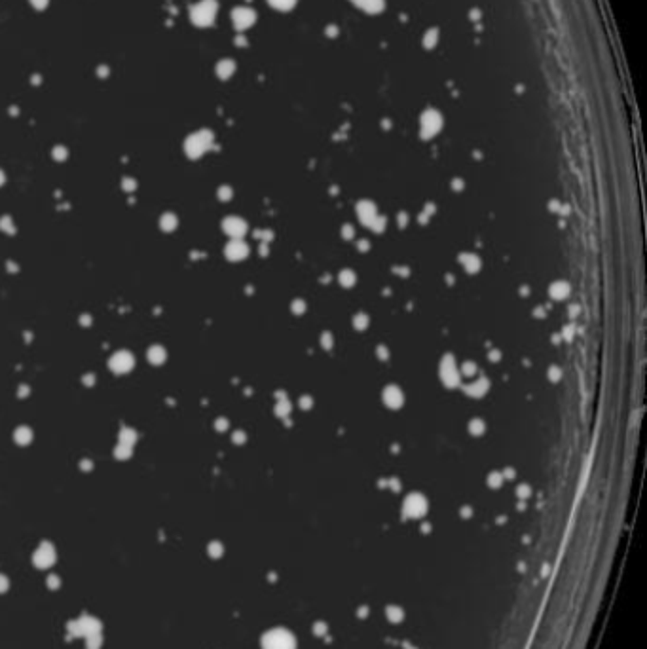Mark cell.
Returning a JSON list of instances; mask_svg holds the SVG:
<instances>
[{
  "mask_svg": "<svg viewBox=\"0 0 647 649\" xmlns=\"http://www.w3.org/2000/svg\"><path fill=\"white\" fill-rule=\"evenodd\" d=\"M226 230L230 232L232 236H241V232L245 230V224L239 222V220H236V219H232V220L226 222Z\"/></svg>",
  "mask_w": 647,
  "mask_h": 649,
  "instance_id": "cell-9",
  "label": "cell"
},
{
  "mask_svg": "<svg viewBox=\"0 0 647 649\" xmlns=\"http://www.w3.org/2000/svg\"><path fill=\"white\" fill-rule=\"evenodd\" d=\"M228 249H230V251H228V255L234 256V258H239V256H243L245 253H247V251H245V247H243L241 243H237V241H236V243H232Z\"/></svg>",
  "mask_w": 647,
  "mask_h": 649,
  "instance_id": "cell-11",
  "label": "cell"
},
{
  "mask_svg": "<svg viewBox=\"0 0 647 649\" xmlns=\"http://www.w3.org/2000/svg\"><path fill=\"white\" fill-rule=\"evenodd\" d=\"M351 2L368 13H376L384 8V0H351Z\"/></svg>",
  "mask_w": 647,
  "mask_h": 649,
  "instance_id": "cell-6",
  "label": "cell"
},
{
  "mask_svg": "<svg viewBox=\"0 0 647 649\" xmlns=\"http://www.w3.org/2000/svg\"><path fill=\"white\" fill-rule=\"evenodd\" d=\"M234 70H236V65H234V61H230V59H222V61L217 65V74L220 76V78H230V76L234 74Z\"/></svg>",
  "mask_w": 647,
  "mask_h": 649,
  "instance_id": "cell-7",
  "label": "cell"
},
{
  "mask_svg": "<svg viewBox=\"0 0 647 649\" xmlns=\"http://www.w3.org/2000/svg\"><path fill=\"white\" fill-rule=\"evenodd\" d=\"M268 2H270L275 10H283V12H285V10H291V8L296 4V0H268Z\"/></svg>",
  "mask_w": 647,
  "mask_h": 649,
  "instance_id": "cell-10",
  "label": "cell"
},
{
  "mask_svg": "<svg viewBox=\"0 0 647 649\" xmlns=\"http://www.w3.org/2000/svg\"><path fill=\"white\" fill-rule=\"evenodd\" d=\"M275 643L272 645V649H293V640L285 634H279V636L274 638Z\"/></svg>",
  "mask_w": 647,
  "mask_h": 649,
  "instance_id": "cell-8",
  "label": "cell"
},
{
  "mask_svg": "<svg viewBox=\"0 0 647 649\" xmlns=\"http://www.w3.org/2000/svg\"><path fill=\"white\" fill-rule=\"evenodd\" d=\"M2 181H4V175H2V173H0V182H2Z\"/></svg>",
  "mask_w": 647,
  "mask_h": 649,
  "instance_id": "cell-13",
  "label": "cell"
},
{
  "mask_svg": "<svg viewBox=\"0 0 647 649\" xmlns=\"http://www.w3.org/2000/svg\"><path fill=\"white\" fill-rule=\"evenodd\" d=\"M217 0H199L198 4L190 8V19L194 21V25L209 27L217 17Z\"/></svg>",
  "mask_w": 647,
  "mask_h": 649,
  "instance_id": "cell-1",
  "label": "cell"
},
{
  "mask_svg": "<svg viewBox=\"0 0 647 649\" xmlns=\"http://www.w3.org/2000/svg\"><path fill=\"white\" fill-rule=\"evenodd\" d=\"M110 365H112V369L116 372H127L131 369V365H133V359L127 353H118V355H114Z\"/></svg>",
  "mask_w": 647,
  "mask_h": 649,
  "instance_id": "cell-5",
  "label": "cell"
},
{
  "mask_svg": "<svg viewBox=\"0 0 647 649\" xmlns=\"http://www.w3.org/2000/svg\"><path fill=\"white\" fill-rule=\"evenodd\" d=\"M439 127H441V116L435 112V110H427V112L422 116V133L425 137H431V135H435L439 131Z\"/></svg>",
  "mask_w": 647,
  "mask_h": 649,
  "instance_id": "cell-4",
  "label": "cell"
},
{
  "mask_svg": "<svg viewBox=\"0 0 647 649\" xmlns=\"http://www.w3.org/2000/svg\"><path fill=\"white\" fill-rule=\"evenodd\" d=\"M211 143H213V135H211V133H209V131H199V133H194V135H190V137H188L186 144H184V148H186L188 156L198 158V156H201V154H203L205 150H209Z\"/></svg>",
  "mask_w": 647,
  "mask_h": 649,
  "instance_id": "cell-2",
  "label": "cell"
},
{
  "mask_svg": "<svg viewBox=\"0 0 647 649\" xmlns=\"http://www.w3.org/2000/svg\"><path fill=\"white\" fill-rule=\"evenodd\" d=\"M48 2H50V0H31V4L36 8V10H44V8L48 6Z\"/></svg>",
  "mask_w": 647,
  "mask_h": 649,
  "instance_id": "cell-12",
  "label": "cell"
},
{
  "mask_svg": "<svg viewBox=\"0 0 647 649\" xmlns=\"http://www.w3.org/2000/svg\"><path fill=\"white\" fill-rule=\"evenodd\" d=\"M255 19H256L255 10H251V8H247V6H239L232 12V21H234V25H236L237 31H245V29H249V27L255 23Z\"/></svg>",
  "mask_w": 647,
  "mask_h": 649,
  "instance_id": "cell-3",
  "label": "cell"
}]
</instances>
